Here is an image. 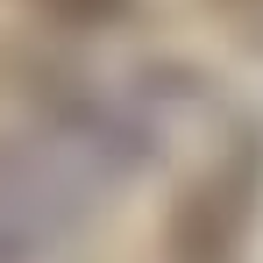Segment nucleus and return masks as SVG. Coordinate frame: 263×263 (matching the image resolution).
I'll list each match as a JSON object with an SVG mask.
<instances>
[{
	"label": "nucleus",
	"instance_id": "1",
	"mask_svg": "<svg viewBox=\"0 0 263 263\" xmlns=\"http://www.w3.org/2000/svg\"><path fill=\"white\" fill-rule=\"evenodd\" d=\"M50 14H64V22H107L121 0H43Z\"/></svg>",
	"mask_w": 263,
	"mask_h": 263
}]
</instances>
